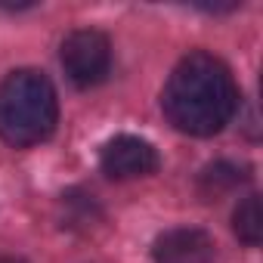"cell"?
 Instances as JSON below:
<instances>
[{
  "label": "cell",
  "instance_id": "52a82bcc",
  "mask_svg": "<svg viewBox=\"0 0 263 263\" xmlns=\"http://www.w3.org/2000/svg\"><path fill=\"white\" fill-rule=\"evenodd\" d=\"M245 180H248L245 167H235V164H226V161H217V164L204 167V174H201V186H211L214 192L229 189V186H238Z\"/></svg>",
  "mask_w": 263,
  "mask_h": 263
},
{
  "label": "cell",
  "instance_id": "8992f818",
  "mask_svg": "<svg viewBox=\"0 0 263 263\" xmlns=\"http://www.w3.org/2000/svg\"><path fill=\"white\" fill-rule=\"evenodd\" d=\"M232 229H235V235L245 241V245H260V238H263V217H260V198L257 195H248L238 208H235V214H232Z\"/></svg>",
  "mask_w": 263,
  "mask_h": 263
},
{
  "label": "cell",
  "instance_id": "ba28073f",
  "mask_svg": "<svg viewBox=\"0 0 263 263\" xmlns=\"http://www.w3.org/2000/svg\"><path fill=\"white\" fill-rule=\"evenodd\" d=\"M0 263H25L22 257H0Z\"/></svg>",
  "mask_w": 263,
  "mask_h": 263
},
{
  "label": "cell",
  "instance_id": "6da1fadb",
  "mask_svg": "<svg viewBox=\"0 0 263 263\" xmlns=\"http://www.w3.org/2000/svg\"><path fill=\"white\" fill-rule=\"evenodd\" d=\"M161 108L180 134H220L238 108V87L229 65L208 50H192L171 71L161 93Z\"/></svg>",
  "mask_w": 263,
  "mask_h": 263
},
{
  "label": "cell",
  "instance_id": "7a4b0ae2",
  "mask_svg": "<svg viewBox=\"0 0 263 263\" xmlns=\"http://www.w3.org/2000/svg\"><path fill=\"white\" fill-rule=\"evenodd\" d=\"M59 121L53 81L37 68H16L0 81V140L13 149L44 143Z\"/></svg>",
  "mask_w": 263,
  "mask_h": 263
},
{
  "label": "cell",
  "instance_id": "277c9868",
  "mask_svg": "<svg viewBox=\"0 0 263 263\" xmlns=\"http://www.w3.org/2000/svg\"><path fill=\"white\" fill-rule=\"evenodd\" d=\"M99 167L111 180H137L158 171V152L149 140L121 134L108 140L99 152Z\"/></svg>",
  "mask_w": 263,
  "mask_h": 263
},
{
  "label": "cell",
  "instance_id": "5b68a950",
  "mask_svg": "<svg viewBox=\"0 0 263 263\" xmlns=\"http://www.w3.org/2000/svg\"><path fill=\"white\" fill-rule=\"evenodd\" d=\"M155 263H214L217 260V245L204 229H171L155 238L152 248Z\"/></svg>",
  "mask_w": 263,
  "mask_h": 263
},
{
  "label": "cell",
  "instance_id": "3957f363",
  "mask_svg": "<svg viewBox=\"0 0 263 263\" xmlns=\"http://www.w3.org/2000/svg\"><path fill=\"white\" fill-rule=\"evenodd\" d=\"M59 59L74 87H96L111 68V44L96 28H78L62 41Z\"/></svg>",
  "mask_w": 263,
  "mask_h": 263
}]
</instances>
